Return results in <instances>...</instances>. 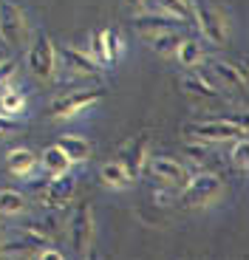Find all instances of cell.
<instances>
[{
    "label": "cell",
    "mask_w": 249,
    "mask_h": 260,
    "mask_svg": "<svg viewBox=\"0 0 249 260\" xmlns=\"http://www.w3.org/2000/svg\"><path fill=\"white\" fill-rule=\"evenodd\" d=\"M221 192H224V181L212 170H207V173H193L187 187L178 192V204L181 207H190V209H207L221 198Z\"/></svg>",
    "instance_id": "obj_1"
},
{
    "label": "cell",
    "mask_w": 249,
    "mask_h": 260,
    "mask_svg": "<svg viewBox=\"0 0 249 260\" xmlns=\"http://www.w3.org/2000/svg\"><path fill=\"white\" fill-rule=\"evenodd\" d=\"M68 243L77 257H88L97 243V218H94L91 201H79L68 221Z\"/></svg>",
    "instance_id": "obj_2"
},
{
    "label": "cell",
    "mask_w": 249,
    "mask_h": 260,
    "mask_svg": "<svg viewBox=\"0 0 249 260\" xmlns=\"http://www.w3.org/2000/svg\"><path fill=\"white\" fill-rule=\"evenodd\" d=\"M193 20L198 23V31L210 46L224 48L230 43V20L218 6L207 0H193Z\"/></svg>",
    "instance_id": "obj_3"
},
{
    "label": "cell",
    "mask_w": 249,
    "mask_h": 260,
    "mask_svg": "<svg viewBox=\"0 0 249 260\" xmlns=\"http://www.w3.org/2000/svg\"><path fill=\"white\" fill-rule=\"evenodd\" d=\"M184 136L190 142H201V144H227V142H235V139H246V127L232 124L227 116H221V119H210V122L187 124Z\"/></svg>",
    "instance_id": "obj_4"
},
{
    "label": "cell",
    "mask_w": 249,
    "mask_h": 260,
    "mask_svg": "<svg viewBox=\"0 0 249 260\" xmlns=\"http://www.w3.org/2000/svg\"><path fill=\"white\" fill-rule=\"evenodd\" d=\"M59 59H57V46L48 34H34V40L28 43V71L37 79L48 82V79L57 77Z\"/></svg>",
    "instance_id": "obj_5"
},
{
    "label": "cell",
    "mask_w": 249,
    "mask_h": 260,
    "mask_svg": "<svg viewBox=\"0 0 249 260\" xmlns=\"http://www.w3.org/2000/svg\"><path fill=\"white\" fill-rule=\"evenodd\" d=\"M144 173L153 176L156 181H162V187H170L176 192H181L190 181L193 170L190 164L178 161V158H170V156H147V164H144Z\"/></svg>",
    "instance_id": "obj_6"
},
{
    "label": "cell",
    "mask_w": 249,
    "mask_h": 260,
    "mask_svg": "<svg viewBox=\"0 0 249 260\" xmlns=\"http://www.w3.org/2000/svg\"><path fill=\"white\" fill-rule=\"evenodd\" d=\"M0 40L9 48H23L28 40V17L12 0H0Z\"/></svg>",
    "instance_id": "obj_7"
},
{
    "label": "cell",
    "mask_w": 249,
    "mask_h": 260,
    "mask_svg": "<svg viewBox=\"0 0 249 260\" xmlns=\"http://www.w3.org/2000/svg\"><path fill=\"white\" fill-rule=\"evenodd\" d=\"M102 96H105V91H102V88H88V91L66 93V96H59V99H54V102H51L48 116L59 119V122H66V119H74V116H79L82 111H88V108H91V105H97Z\"/></svg>",
    "instance_id": "obj_8"
},
{
    "label": "cell",
    "mask_w": 249,
    "mask_h": 260,
    "mask_svg": "<svg viewBox=\"0 0 249 260\" xmlns=\"http://www.w3.org/2000/svg\"><path fill=\"white\" fill-rule=\"evenodd\" d=\"M37 192H40V204L48 209H63L68 201L74 198V178L68 176V173H63V176H51V178H43V181L37 184Z\"/></svg>",
    "instance_id": "obj_9"
},
{
    "label": "cell",
    "mask_w": 249,
    "mask_h": 260,
    "mask_svg": "<svg viewBox=\"0 0 249 260\" xmlns=\"http://www.w3.org/2000/svg\"><path fill=\"white\" fill-rule=\"evenodd\" d=\"M147 156H150V133H142V136L131 139V142L122 147V153L116 156V161L128 170V176L136 181L144 173V164H147Z\"/></svg>",
    "instance_id": "obj_10"
},
{
    "label": "cell",
    "mask_w": 249,
    "mask_h": 260,
    "mask_svg": "<svg viewBox=\"0 0 249 260\" xmlns=\"http://www.w3.org/2000/svg\"><path fill=\"white\" fill-rule=\"evenodd\" d=\"M187 23L173 14H164V12H147V14H136L133 17V28L144 37H156L162 31H173V28H184Z\"/></svg>",
    "instance_id": "obj_11"
},
{
    "label": "cell",
    "mask_w": 249,
    "mask_h": 260,
    "mask_svg": "<svg viewBox=\"0 0 249 260\" xmlns=\"http://www.w3.org/2000/svg\"><path fill=\"white\" fill-rule=\"evenodd\" d=\"M57 59L66 65L68 71H71V77H91V74L102 71V68H99V62L91 57V54L79 51V48H74V46L57 48Z\"/></svg>",
    "instance_id": "obj_12"
},
{
    "label": "cell",
    "mask_w": 249,
    "mask_h": 260,
    "mask_svg": "<svg viewBox=\"0 0 249 260\" xmlns=\"http://www.w3.org/2000/svg\"><path fill=\"white\" fill-rule=\"evenodd\" d=\"M212 74L221 79L230 91H238L241 96H246L249 91V77H246V68L235 59H215L212 62Z\"/></svg>",
    "instance_id": "obj_13"
},
{
    "label": "cell",
    "mask_w": 249,
    "mask_h": 260,
    "mask_svg": "<svg viewBox=\"0 0 249 260\" xmlns=\"http://www.w3.org/2000/svg\"><path fill=\"white\" fill-rule=\"evenodd\" d=\"M3 164H6V170L12 173V176L32 178L34 173H37V167H40V158H37V153L28 150V147H12V150H6Z\"/></svg>",
    "instance_id": "obj_14"
},
{
    "label": "cell",
    "mask_w": 249,
    "mask_h": 260,
    "mask_svg": "<svg viewBox=\"0 0 249 260\" xmlns=\"http://www.w3.org/2000/svg\"><path fill=\"white\" fill-rule=\"evenodd\" d=\"M181 91L190 93L196 99H221V85H218V77L207 71H196L193 77L181 79Z\"/></svg>",
    "instance_id": "obj_15"
},
{
    "label": "cell",
    "mask_w": 249,
    "mask_h": 260,
    "mask_svg": "<svg viewBox=\"0 0 249 260\" xmlns=\"http://www.w3.org/2000/svg\"><path fill=\"white\" fill-rule=\"evenodd\" d=\"M57 147L66 153L71 164H82V161L91 158V144H88L82 136H71V133H66V136L57 139Z\"/></svg>",
    "instance_id": "obj_16"
},
{
    "label": "cell",
    "mask_w": 249,
    "mask_h": 260,
    "mask_svg": "<svg viewBox=\"0 0 249 260\" xmlns=\"http://www.w3.org/2000/svg\"><path fill=\"white\" fill-rule=\"evenodd\" d=\"M40 167H43V173L51 178V176H63V173H68V170H71V161H68V156L57 147V144H51V147L43 150Z\"/></svg>",
    "instance_id": "obj_17"
},
{
    "label": "cell",
    "mask_w": 249,
    "mask_h": 260,
    "mask_svg": "<svg viewBox=\"0 0 249 260\" xmlns=\"http://www.w3.org/2000/svg\"><path fill=\"white\" fill-rule=\"evenodd\" d=\"M23 111H26V93L12 88V85H3L0 88V116L17 119Z\"/></svg>",
    "instance_id": "obj_18"
},
{
    "label": "cell",
    "mask_w": 249,
    "mask_h": 260,
    "mask_svg": "<svg viewBox=\"0 0 249 260\" xmlns=\"http://www.w3.org/2000/svg\"><path fill=\"white\" fill-rule=\"evenodd\" d=\"M99 178H102V184L111 187V189H128L133 184V178L128 176V170H124L116 158H113V161H105L99 167Z\"/></svg>",
    "instance_id": "obj_19"
},
{
    "label": "cell",
    "mask_w": 249,
    "mask_h": 260,
    "mask_svg": "<svg viewBox=\"0 0 249 260\" xmlns=\"http://www.w3.org/2000/svg\"><path fill=\"white\" fill-rule=\"evenodd\" d=\"M28 212L26 195L17 189H0V218H20Z\"/></svg>",
    "instance_id": "obj_20"
},
{
    "label": "cell",
    "mask_w": 249,
    "mask_h": 260,
    "mask_svg": "<svg viewBox=\"0 0 249 260\" xmlns=\"http://www.w3.org/2000/svg\"><path fill=\"white\" fill-rule=\"evenodd\" d=\"M173 57L178 59V65H181V68H198V65L204 62V48H201V43H198V40L184 37L181 43H178V48H176V54H173Z\"/></svg>",
    "instance_id": "obj_21"
},
{
    "label": "cell",
    "mask_w": 249,
    "mask_h": 260,
    "mask_svg": "<svg viewBox=\"0 0 249 260\" xmlns=\"http://www.w3.org/2000/svg\"><path fill=\"white\" fill-rule=\"evenodd\" d=\"M150 40V46L156 54H162V57H173L178 48V43L184 40V31H178V28H173V31H162L156 34V37H147Z\"/></svg>",
    "instance_id": "obj_22"
},
{
    "label": "cell",
    "mask_w": 249,
    "mask_h": 260,
    "mask_svg": "<svg viewBox=\"0 0 249 260\" xmlns=\"http://www.w3.org/2000/svg\"><path fill=\"white\" fill-rule=\"evenodd\" d=\"M102 34H105V40H102V48H105V68H111V65L119 62V57H122V34L116 31V28H102Z\"/></svg>",
    "instance_id": "obj_23"
},
{
    "label": "cell",
    "mask_w": 249,
    "mask_h": 260,
    "mask_svg": "<svg viewBox=\"0 0 249 260\" xmlns=\"http://www.w3.org/2000/svg\"><path fill=\"white\" fill-rule=\"evenodd\" d=\"M156 6H159V12L173 14V17L184 20V23L193 20V0H156Z\"/></svg>",
    "instance_id": "obj_24"
},
{
    "label": "cell",
    "mask_w": 249,
    "mask_h": 260,
    "mask_svg": "<svg viewBox=\"0 0 249 260\" xmlns=\"http://www.w3.org/2000/svg\"><path fill=\"white\" fill-rule=\"evenodd\" d=\"M230 164L238 170V173H246L249 167V144L246 139H235V142H230Z\"/></svg>",
    "instance_id": "obj_25"
},
{
    "label": "cell",
    "mask_w": 249,
    "mask_h": 260,
    "mask_svg": "<svg viewBox=\"0 0 249 260\" xmlns=\"http://www.w3.org/2000/svg\"><path fill=\"white\" fill-rule=\"evenodd\" d=\"M14 71H17V62L14 59H0V88L12 82Z\"/></svg>",
    "instance_id": "obj_26"
},
{
    "label": "cell",
    "mask_w": 249,
    "mask_h": 260,
    "mask_svg": "<svg viewBox=\"0 0 249 260\" xmlns=\"http://www.w3.org/2000/svg\"><path fill=\"white\" fill-rule=\"evenodd\" d=\"M176 198H178V192H176V189H170V187H164V189H159V192L153 195V201H156L159 207H170V204L176 201Z\"/></svg>",
    "instance_id": "obj_27"
},
{
    "label": "cell",
    "mask_w": 249,
    "mask_h": 260,
    "mask_svg": "<svg viewBox=\"0 0 249 260\" xmlns=\"http://www.w3.org/2000/svg\"><path fill=\"white\" fill-rule=\"evenodd\" d=\"M17 130H20V122H14V119H9V116H0V139L12 136V133H17Z\"/></svg>",
    "instance_id": "obj_28"
},
{
    "label": "cell",
    "mask_w": 249,
    "mask_h": 260,
    "mask_svg": "<svg viewBox=\"0 0 249 260\" xmlns=\"http://www.w3.org/2000/svg\"><path fill=\"white\" fill-rule=\"evenodd\" d=\"M144 3H147V0H124V6H128V9H133V12H136V9H142Z\"/></svg>",
    "instance_id": "obj_29"
}]
</instances>
